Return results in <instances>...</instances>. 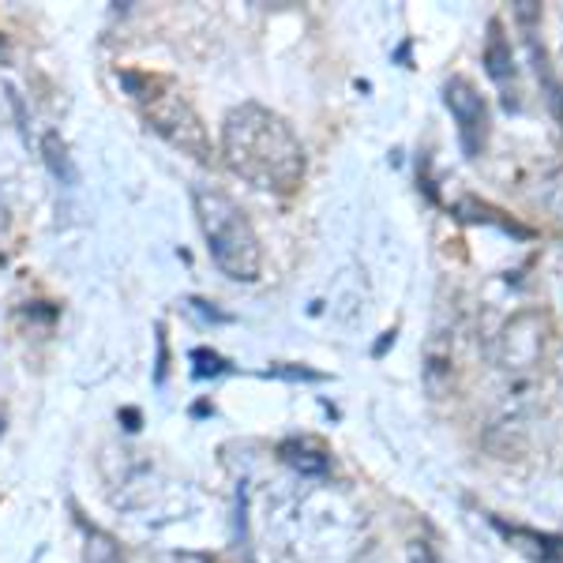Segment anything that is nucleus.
<instances>
[{
    "label": "nucleus",
    "mask_w": 563,
    "mask_h": 563,
    "mask_svg": "<svg viewBox=\"0 0 563 563\" xmlns=\"http://www.w3.org/2000/svg\"><path fill=\"white\" fill-rule=\"evenodd\" d=\"M121 84L129 87V95L140 102L143 117L169 147H177L180 154H192L196 162L211 158V140L207 129L199 121V113L192 109L180 87L169 76H151V71H121Z\"/></svg>",
    "instance_id": "nucleus-3"
},
{
    "label": "nucleus",
    "mask_w": 563,
    "mask_h": 563,
    "mask_svg": "<svg viewBox=\"0 0 563 563\" xmlns=\"http://www.w3.org/2000/svg\"><path fill=\"white\" fill-rule=\"evenodd\" d=\"M552 106H556V117H560V124H563V87L552 90Z\"/></svg>",
    "instance_id": "nucleus-13"
},
{
    "label": "nucleus",
    "mask_w": 563,
    "mask_h": 563,
    "mask_svg": "<svg viewBox=\"0 0 563 563\" xmlns=\"http://www.w3.org/2000/svg\"><path fill=\"white\" fill-rule=\"evenodd\" d=\"M192 361H196V376H199V379L225 372V361L218 357V353H211V350H196V353H192Z\"/></svg>",
    "instance_id": "nucleus-11"
},
{
    "label": "nucleus",
    "mask_w": 563,
    "mask_h": 563,
    "mask_svg": "<svg viewBox=\"0 0 563 563\" xmlns=\"http://www.w3.org/2000/svg\"><path fill=\"white\" fill-rule=\"evenodd\" d=\"M225 166L260 192L289 196L305 177V147L286 117L260 102H244L225 113L222 124Z\"/></svg>",
    "instance_id": "nucleus-1"
},
{
    "label": "nucleus",
    "mask_w": 563,
    "mask_h": 563,
    "mask_svg": "<svg viewBox=\"0 0 563 563\" xmlns=\"http://www.w3.org/2000/svg\"><path fill=\"white\" fill-rule=\"evenodd\" d=\"M192 203L214 267L233 282H256L263 271V249L249 214L225 192L207 185L192 188Z\"/></svg>",
    "instance_id": "nucleus-2"
},
{
    "label": "nucleus",
    "mask_w": 563,
    "mask_h": 563,
    "mask_svg": "<svg viewBox=\"0 0 563 563\" xmlns=\"http://www.w3.org/2000/svg\"><path fill=\"white\" fill-rule=\"evenodd\" d=\"M42 154H45V166H49V174L60 180V185H76L79 174H76V162H71L68 154V143L60 140L57 132H45L42 140Z\"/></svg>",
    "instance_id": "nucleus-9"
},
{
    "label": "nucleus",
    "mask_w": 563,
    "mask_h": 563,
    "mask_svg": "<svg viewBox=\"0 0 563 563\" xmlns=\"http://www.w3.org/2000/svg\"><path fill=\"white\" fill-rule=\"evenodd\" d=\"M552 350V320L544 308H522L496 334V365L511 379L533 376Z\"/></svg>",
    "instance_id": "nucleus-4"
},
{
    "label": "nucleus",
    "mask_w": 563,
    "mask_h": 563,
    "mask_svg": "<svg viewBox=\"0 0 563 563\" xmlns=\"http://www.w3.org/2000/svg\"><path fill=\"white\" fill-rule=\"evenodd\" d=\"M278 455L286 466H294L297 474H305V477H323L327 470H331V455H327L316 440H308V435H301V440H286L278 448Z\"/></svg>",
    "instance_id": "nucleus-8"
},
{
    "label": "nucleus",
    "mask_w": 563,
    "mask_h": 563,
    "mask_svg": "<svg viewBox=\"0 0 563 563\" xmlns=\"http://www.w3.org/2000/svg\"><path fill=\"white\" fill-rule=\"evenodd\" d=\"M87 563H121V549L117 541L109 538L102 530H90V541H87Z\"/></svg>",
    "instance_id": "nucleus-10"
},
{
    "label": "nucleus",
    "mask_w": 563,
    "mask_h": 563,
    "mask_svg": "<svg viewBox=\"0 0 563 563\" xmlns=\"http://www.w3.org/2000/svg\"><path fill=\"white\" fill-rule=\"evenodd\" d=\"M275 376H289V379H323L320 372H308V368H271Z\"/></svg>",
    "instance_id": "nucleus-12"
},
{
    "label": "nucleus",
    "mask_w": 563,
    "mask_h": 563,
    "mask_svg": "<svg viewBox=\"0 0 563 563\" xmlns=\"http://www.w3.org/2000/svg\"><path fill=\"white\" fill-rule=\"evenodd\" d=\"M443 106L455 117L466 158H477L488 143V129H493V113H488L485 95H481L466 76H451L448 84H443Z\"/></svg>",
    "instance_id": "nucleus-5"
},
{
    "label": "nucleus",
    "mask_w": 563,
    "mask_h": 563,
    "mask_svg": "<svg viewBox=\"0 0 563 563\" xmlns=\"http://www.w3.org/2000/svg\"><path fill=\"white\" fill-rule=\"evenodd\" d=\"M424 387L432 398H443L455 387V331L448 323H435L424 342Z\"/></svg>",
    "instance_id": "nucleus-6"
},
{
    "label": "nucleus",
    "mask_w": 563,
    "mask_h": 563,
    "mask_svg": "<svg viewBox=\"0 0 563 563\" xmlns=\"http://www.w3.org/2000/svg\"><path fill=\"white\" fill-rule=\"evenodd\" d=\"M485 71L493 76V84H496L499 90H507L504 102H507V106H519V98H515V53H511V42H507L504 23H499V20L488 23Z\"/></svg>",
    "instance_id": "nucleus-7"
}]
</instances>
